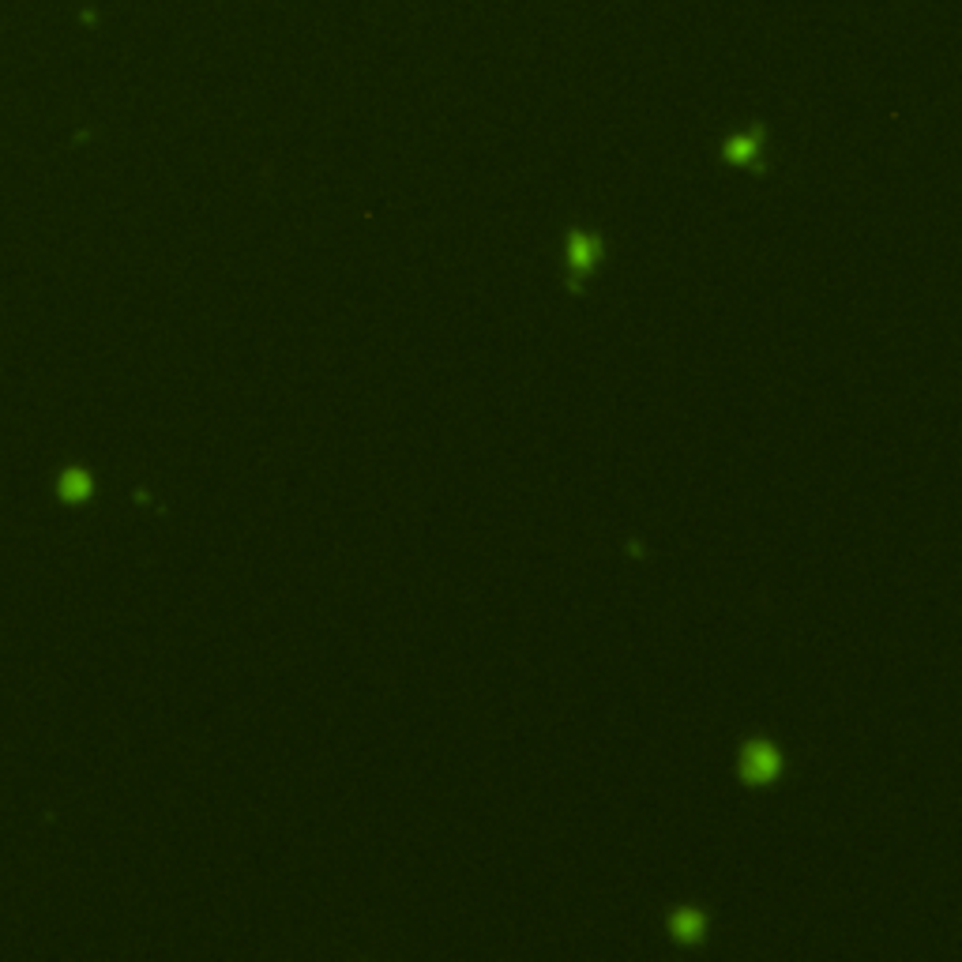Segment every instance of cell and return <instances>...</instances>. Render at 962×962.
Masks as SVG:
<instances>
[{
  "label": "cell",
  "mask_w": 962,
  "mask_h": 962,
  "mask_svg": "<svg viewBox=\"0 0 962 962\" xmlns=\"http://www.w3.org/2000/svg\"><path fill=\"white\" fill-rule=\"evenodd\" d=\"M718 151H722V162H726V166L763 173V166H767V162H763V155H767V128L748 125L741 128V132H730Z\"/></svg>",
  "instance_id": "obj_1"
},
{
  "label": "cell",
  "mask_w": 962,
  "mask_h": 962,
  "mask_svg": "<svg viewBox=\"0 0 962 962\" xmlns=\"http://www.w3.org/2000/svg\"><path fill=\"white\" fill-rule=\"evenodd\" d=\"M564 256H568V275H572V290H579V282L587 279L594 264L602 260V241L587 230H568L564 241Z\"/></svg>",
  "instance_id": "obj_2"
},
{
  "label": "cell",
  "mask_w": 962,
  "mask_h": 962,
  "mask_svg": "<svg viewBox=\"0 0 962 962\" xmlns=\"http://www.w3.org/2000/svg\"><path fill=\"white\" fill-rule=\"evenodd\" d=\"M673 932L681 940H699L703 936V917L696 910H681V914H673Z\"/></svg>",
  "instance_id": "obj_4"
},
{
  "label": "cell",
  "mask_w": 962,
  "mask_h": 962,
  "mask_svg": "<svg viewBox=\"0 0 962 962\" xmlns=\"http://www.w3.org/2000/svg\"><path fill=\"white\" fill-rule=\"evenodd\" d=\"M782 771V756L767 741H756V745L745 748V778L748 782H771V778Z\"/></svg>",
  "instance_id": "obj_3"
},
{
  "label": "cell",
  "mask_w": 962,
  "mask_h": 962,
  "mask_svg": "<svg viewBox=\"0 0 962 962\" xmlns=\"http://www.w3.org/2000/svg\"><path fill=\"white\" fill-rule=\"evenodd\" d=\"M61 493H64V500L91 497V478H87L83 470H68V474H64V481H61Z\"/></svg>",
  "instance_id": "obj_5"
}]
</instances>
